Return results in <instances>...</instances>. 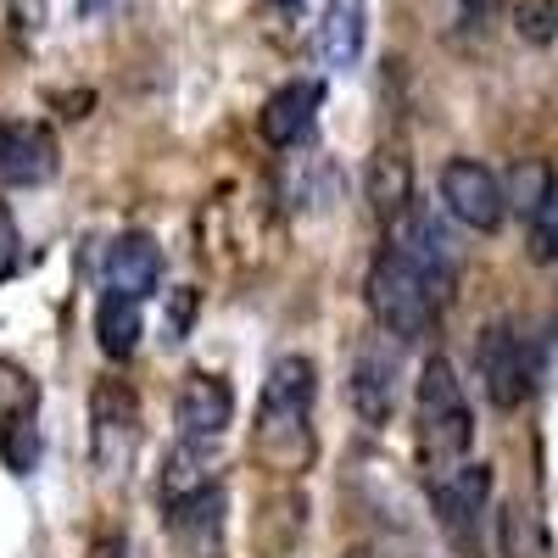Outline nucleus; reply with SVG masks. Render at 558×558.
<instances>
[{
	"instance_id": "obj_1",
	"label": "nucleus",
	"mask_w": 558,
	"mask_h": 558,
	"mask_svg": "<svg viewBox=\"0 0 558 558\" xmlns=\"http://www.w3.org/2000/svg\"><path fill=\"white\" fill-rule=\"evenodd\" d=\"M313 363L307 357H279L263 380V402H257V430H252V447L268 470H307L313 452H318V436H313Z\"/></svg>"
},
{
	"instance_id": "obj_2",
	"label": "nucleus",
	"mask_w": 558,
	"mask_h": 558,
	"mask_svg": "<svg viewBox=\"0 0 558 558\" xmlns=\"http://www.w3.org/2000/svg\"><path fill=\"white\" fill-rule=\"evenodd\" d=\"M413 418H418V463L425 475H447L463 463L475 441V413H470V397H463V380L447 357H425L413 380Z\"/></svg>"
},
{
	"instance_id": "obj_3",
	"label": "nucleus",
	"mask_w": 558,
	"mask_h": 558,
	"mask_svg": "<svg viewBox=\"0 0 558 558\" xmlns=\"http://www.w3.org/2000/svg\"><path fill=\"white\" fill-rule=\"evenodd\" d=\"M363 296H368V313H375V324L391 341H425L436 330V318H441L452 291H441L413 257L386 246L375 257V268H368V279H363Z\"/></svg>"
},
{
	"instance_id": "obj_4",
	"label": "nucleus",
	"mask_w": 558,
	"mask_h": 558,
	"mask_svg": "<svg viewBox=\"0 0 558 558\" xmlns=\"http://www.w3.org/2000/svg\"><path fill=\"white\" fill-rule=\"evenodd\" d=\"M430 502H436L441 536L463 558H481L486 553V520H492V470L486 463H458V470L436 475Z\"/></svg>"
},
{
	"instance_id": "obj_5",
	"label": "nucleus",
	"mask_w": 558,
	"mask_h": 558,
	"mask_svg": "<svg viewBox=\"0 0 558 558\" xmlns=\"http://www.w3.org/2000/svg\"><path fill=\"white\" fill-rule=\"evenodd\" d=\"M475 368H481V386L492 397V408H520L531 402L536 380H542V363H536V347L520 324H486L481 341H475Z\"/></svg>"
},
{
	"instance_id": "obj_6",
	"label": "nucleus",
	"mask_w": 558,
	"mask_h": 558,
	"mask_svg": "<svg viewBox=\"0 0 558 558\" xmlns=\"http://www.w3.org/2000/svg\"><path fill=\"white\" fill-rule=\"evenodd\" d=\"M441 207L463 223L475 229V235H497L502 218H508V196H502V179L475 162V157H452L441 168Z\"/></svg>"
},
{
	"instance_id": "obj_7",
	"label": "nucleus",
	"mask_w": 558,
	"mask_h": 558,
	"mask_svg": "<svg viewBox=\"0 0 558 558\" xmlns=\"http://www.w3.org/2000/svg\"><path fill=\"white\" fill-rule=\"evenodd\" d=\"M57 168H62V151H57L51 123H34V118L0 123V191H34V184H51Z\"/></svg>"
},
{
	"instance_id": "obj_8",
	"label": "nucleus",
	"mask_w": 558,
	"mask_h": 558,
	"mask_svg": "<svg viewBox=\"0 0 558 558\" xmlns=\"http://www.w3.org/2000/svg\"><path fill=\"white\" fill-rule=\"evenodd\" d=\"M223 520H229V492L213 481L191 497L168 502V536L179 558H223Z\"/></svg>"
},
{
	"instance_id": "obj_9",
	"label": "nucleus",
	"mask_w": 558,
	"mask_h": 558,
	"mask_svg": "<svg viewBox=\"0 0 558 558\" xmlns=\"http://www.w3.org/2000/svg\"><path fill=\"white\" fill-rule=\"evenodd\" d=\"M229 418H235V386L196 368V375H184L179 386V402H173V425H179V441H218L229 430Z\"/></svg>"
},
{
	"instance_id": "obj_10",
	"label": "nucleus",
	"mask_w": 558,
	"mask_h": 558,
	"mask_svg": "<svg viewBox=\"0 0 558 558\" xmlns=\"http://www.w3.org/2000/svg\"><path fill=\"white\" fill-rule=\"evenodd\" d=\"M318 112H324V78H291L263 101L257 129H263V140L274 151H291V146H302V140H313Z\"/></svg>"
},
{
	"instance_id": "obj_11",
	"label": "nucleus",
	"mask_w": 558,
	"mask_h": 558,
	"mask_svg": "<svg viewBox=\"0 0 558 558\" xmlns=\"http://www.w3.org/2000/svg\"><path fill=\"white\" fill-rule=\"evenodd\" d=\"M397 375H402V368H397V352L391 347H380V341L357 347L347 397H352V413L363 418L368 430H386L391 425V413H397Z\"/></svg>"
},
{
	"instance_id": "obj_12",
	"label": "nucleus",
	"mask_w": 558,
	"mask_h": 558,
	"mask_svg": "<svg viewBox=\"0 0 558 558\" xmlns=\"http://www.w3.org/2000/svg\"><path fill=\"white\" fill-rule=\"evenodd\" d=\"M140 441V402L123 380H101L96 397H89V447L107 470L129 458V447Z\"/></svg>"
},
{
	"instance_id": "obj_13",
	"label": "nucleus",
	"mask_w": 558,
	"mask_h": 558,
	"mask_svg": "<svg viewBox=\"0 0 558 558\" xmlns=\"http://www.w3.org/2000/svg\"><path fill=\"white\" fill-rule=\"evenodd\" d=\"M363 45H368V0H330L318 17V39H313L318 62L347 73V68H357Z\"/></svg>"
},
{
	"instance_id": "obj_14",
	"label": "nucleus",
	"mask_w": 558,
	"mask_h": 558,
	"mask_svg": "<svg viewBox=\"0 0 558 558\" xmlns=\"http://www.w3.org/2000/svg\"><path fill=\"white\" fill-rule=\"evenodd\" d=\"M157 286H162V246L151 235H140V229L118 235L112 252H107V291H123V296L146 302Z\"/></svg>"
},
{
	"instance_id": "obj_15",
	"label": "nucleus",
	"mask_w": 558,
	"mask_h": 558,
	"mask_svg": "<svg viewBox=\"0 0 558 558\" xmlns=\"http://www.w3.org/2000/svg\"><path fill=\"white\" fill-rule=\"evenodd\" d=\"M368 207L386 223V235L413 213V162L402 157V146H380L368 162Z\"/></svg>"
},
{
	"instance_id": "obj_16",
	"label": "nucleus",
	"mask_w": 558,
	"mask_h": 558,
	"mask_svg": "<svg viewBox=\"0 0 558 558\" xmlns=\"http://www.w3.org/2000/svg\"><path fill=\"white\" fill-rule=\"evenodd\" d=\"M96 341L112 363H129L146 341V302L140 296H123V291H107L96 302Z\"/></svg>"
},
{
	"instance_id": "obj_17",
	"label": "nucleus",
	"mask_w": 558,
	"mask_h": 558,
	"mask_svg": "<svg viewBox=\"0 0 558 558\" xmlns=\"http://www.w3.org/2000/svg\"><path fill=\"white\" fill-rule=\"evenodd\" d=\"M218 475H213V447L207 441H179L173 452H168V463H162V502H173V497H191V492H202V486H213Z\"/></svg>"
},
{
	"instance_id": "obj_18",
	"label": "nucleus",
	"mask_w": 558,
	"mask_h": 558,
	"mask_svg": "<svg viewBox=\"0 0 558 558\" xmlns=\"http://www.w3.org/2000/svg\"><path fill=\"white\" fill-rule=\"evenodd\" d=\"M531 257L536 263H558V173L547 179L542 202L531 207Z\"/></svg>"
},
{
	"instance_id": "obj_19",
	"label": "nucleus",
	"mask_w": 558,
	"mask_h": 558,
	"mask_svg": "<svg viewBox=\"0 0 558 558\" xmlns=\"http://www.w3.org/2000/svg\"><path fill=\"white\" fill-rule=\"evenodd\" d=\"M39 386L23 375L17 363H0V425H17V418H34Z\"/></svg>"
},
{
	"instance_id": "obj_20",
	"label": "nucleus",
	"mask_w": 558,
	"mask_h": 558,
	"mask_svg": "<svg viewBox=\"0 0 558 558\" xmlns=\"http://www.w3.org/2000/svg\"><path fill=\"white\" fill-rule=\"evenodd\" d=\"M547 179H553V173H547L542 162H525V168H514V179L502 184L508 207H520V213L531 218V207H536V202H542V191H547Z\"/></svg>"
},
{
	"instance_id": "obj_21",
	"label": "nucleus",
	"mask_w": 558,
	"mask_h": 558,
	"mask_svg": "<svg viewBox=\"0 0 558 558\" xmlns=\"http://www.w3.org/2000/svg\"><path fill=\"white\" fill-rule=\"evenodd\" d=\"M520 34L531 39V45H547L553 34H558V7L553 0H520Z\"/></svg>"
},
{
	"instance_id": "obj_22",
	"label": "nucleus",
	"mask_w": 558,
	"mask_h": 558,
	"mask_svg": "<svg viewBox=\"0 0 558 558\" xmlns=\"http://www.w3.org/2000/svg\"><path fill=\"white\" fill-rule=\"evenodd\" d=\"M447 7H452V23H458L463 34H486V28L497 23L502 0H447Z\"/></svg>"
},
{
	"instance_id": "obj_23",
	"label": "nucleus",
	"mask_w": 558,
	"mask_h": 558,
	"mask_svg": "<svg viewBox=\"0 0 558 558\" xmlns=\"http://www.w3.org/2000/svg\"><path fill=\"white\" fill-rule=\"evenodd\" d=\"M17 257H23L17 218H12V207H7V202H0V279H12V274H17Z\"/></svg>"
},
{
	"instance_id": "obj_24",
	"label": "nucleus",
	"mask_w": 558,
	"mask_h": 558,
	"mask_svg": "<svg viewBox=\"0 0 558 558\" xmlns=\"http://www.w3.org/2000/svg\"><path fill=\"white\" fill-rule=\"evenodd\" d=\"M191 318H196V296H191V291H173V302H168V330H173V336L191 330Z\"/></svg>"
},
{
	"instance_id": "obj_25",
	"label": "nucleus",
	"mask_w": 558,
	"mask_h": 558,
	"mask_svg": "<svg viewBox=\"0 0 558 558\" xmlns=\"http://www.w3.org/2000/svg\"><path fill=\"white\" fill-rule=\"evenodd\" d=\"M101 7H107V0H78V17H96Z\"/></svg>"
},
{
	"instance_id": "obj_26",
	"label": "nucleus",
	"mask_w": 558,
	"mask_h": 558,
	"mask_svg": "<svg viewBox=\"0 0 558 558\" xmlns=\"http://www.w3.org/2000/svg\"><path fill=\"white\" fill-rule=\"evenodd\" d=\"M347 558H375V553H363V547H352V553H347Z\"/></svg>"
},
{
	"instance_id": "obj_27",
	"label": "nucleus",
	"mask_w": 558,
	"mask_h": 558,
	"mask_svg": "<svg viewBox=\"0 0 558 558\" xmlns=\"http://www.w3.org/2000/svg\"><path fill=\"white\" fill-rule=\"evenodd\" d=\"M279 7H296V0H279Z\"/></svg>"
}]
</instances>
